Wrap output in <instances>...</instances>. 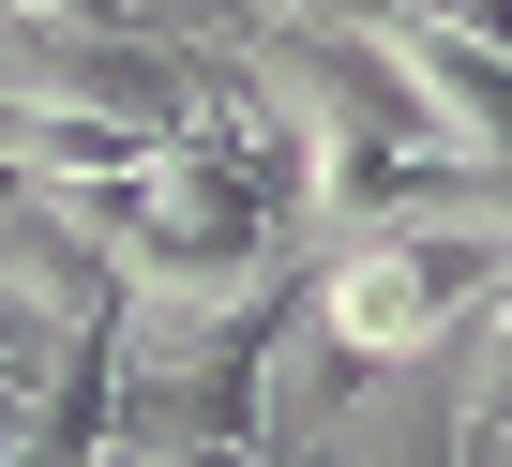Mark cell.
Masks as SVG:
<instances>
[{
  "label": "cell",
  "instance_id": "1",
  "mask_svg": "<svg viewBox=\"0 0 512 467\" xmlns=\"http://www.w3.org/2000/svg\"><path fill=\"white\" fill-rule=\"evenodd\" d=\"M302 287L362 362H392V347H437L482 287H512V242L482 211H392V226H332Z\"/></svg>",
  "mask_w": 512,
  "mask_h": 467
}]
</instances>
